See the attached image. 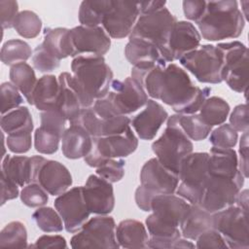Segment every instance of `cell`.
Segmentation results:
<instances>
[{
  "label": "cell",
  "mask_w": 249,
  "mask_h": 249,
  "mask_svg": "<svg viewBox=\"0 0 249 249\" xmlns=\"http://www.w3.org/2000/svg\"><path fill=\"white\" fill-rule=\"evenodd\" d=\"M72 83L82 109L92 107L95 100L105 96L114 80L113 71L105 58L94 54H82L71 61Z\"/></svg>",
  "instance_id": "cell-1"
},
{
  "label": "cell",
  "mask_w": 249,
  "mask_h": 249,
  "mask_svg": "<svg viewBox=\"0 0 249 249\" xmlns=\"http://www.w3.org/2000/svg\"><path fill=\"white\" fill-rule=\"evenodd\" d=\"M210 92V88L196 86L186 70L171 62L164 69L159 100L177 114L191 115L199 111Z\"/></svg>",
  "instance_id": "cell-2"
},
{
  "label": "cell",
  "mask_w": 249,
  "mask_h": 249,
  "mask_svg": "<svg viewBox=\"0 0 249 249\" xmlns=\"http://www.w3.org/2000/svg\"><path fill=\"white\" fill-rule=\"evenodd\" d=\"M200 36L207 41L234 39L241 35L245 19L234 0L206 2V10L196 23Z\"/></svg>",
  "instance_id": "cell-3"
},
{
  "label": "cell",
  "mask_w": 249,
  "mask_h": 249,
  "mask_svg": "<svg viewBox=\"0 0 249 249\" xmlns=\"http://www.w3.org/2000/svg\"><path fill=\"white\" fill-rule=\"evenodd\" d=\"M156 158L168 169L178 174L182 160L194 150L192 140L181 129L177 114L168 116L162 134L152 143Z\"/></svg>",
  "instance_id": "cell-4"
},
{
  "label": "cell",
  "mask_w": 249,
  "mask_h": 249,
  "mask_svg": "<svg viewBox=\"0 0 249 249\" xmlns=\"http://www.w3.org/2000/svg\"><path fill=\"white\" fill-rule=\"evenodd\" d=\"M176 17L166 8L155 12L140 14L128 38L147 41L158 48L161 57L168 62V42Z\"/></svg>",
  "instance_id": "cell-5"
},
{
  "label": "cell",
  "mask_w": 249,
  "mask_h": 249,
  "mask_svg": "<svg viewBox=\"0 0 249 249\" xmlns=\"http://www.w3.org/2000/svg\"><path fill=\"white\" fill-rule=\"evenodd\" d=\"M208 159L209 153L192 152L180 163L178 170L180 184L175 193L191 204H198L204 183L209 175Z\"/></svg>",
  "instance_id": "cell-6"
},
{
  "label": "cell",
  "mask_w": 249,
  "mask_h": 249,
  "mask_svg": "<svg viewBox=\"0 0 249 249\" xmlns=\"http://www.w3.org/2000/svg\"><path fill=\"white\" fill-rule=\"evenodd\" d=\"M222 53V80L236 92L244 93L248 89V48L239 41L219 43L216 46Z\"/></svg>",
  "instance_id": "cell-7"
},
{
  "label": "cell",
  "mask_w": 249,
  "mask_h": 249,
  "mask_svg": "<svg viewBox=\"0 0 249 249\" xmlns=\"http://www.w3.org/2000/svg\"><path fill=\"white\" fill-rule=\"evenodd\" d=\"M138 138L131 126L122 133L92 137V146L89 154L84 158L85 162L90 167H98L109 159L126 158L136 151Z\"/></svg>",
  "instance_id": "cell-8"
},
{
  "label": "cell",
  "mask_w": 249,
  "mask_h": 249,
  "mask_svg": "<svg viewBox=\"0 0 249 249\" xmlns=\"http://www.w3.org/2000/svg\"><path fill=\"white\" fill-rule=\"evenodd\" d=\"M180 64L195 78L204 84H220L222 80L223 56L214 45H202L179 59Z\"/></svg>",
  "instance_id": "cell-9"
},
{
  "label": "cell",
  "mask_w": 249,
  "mask_h": 249,
  "mask_svg": "<svg viewBox=\"0 0 249 249\" xmlns=\"http://www.w3.org/2000/svg\"><path fill=\"white\" fill-rule=\"evenodd\" d=\"M212 218L213 229L221 233L229 248H249L248 212L231 205L213 213Z\"/></svg>",
  "instance_id": "cell-10"
},
{
  "label": "cell",
  "mask_w": 249,
  "mask_h": 249,
  "mask_svg": "<svg viewBox=\"0 0 249 249\" xmlns=\"http://www.w3.org/2000/svg\"><path fill=\"white\" fill-rule=\"evenodd\" d=\"M72 248H119L113 217L99 215L87 221L70 240Z\"/></svg>",
  "instance_id": "cell-11"
},
{
  "label": "cell",
  "mask_w": 249,
  "mask_h": 249,
  "mask_svg": "<svg viewBox=\"0 0 249 249\" xmlns=\"http://www.w3.org/2000/svg\"><path fill=\"white\" fill-rule=\"evenodd\" d=\"M243 185L244 181L208 175L198 205L212 214L231 206Z\"/></svg>",
  "instance_id": "cell-12"
},
{
  "label": "cell",
  "mask_w": 249,
  "mask_h": 249,
  "mask_svg": "<svg viewBox=\"0 0 249 249\" xmlns=\"http://www.w3.org/2000/svg\"><path fill=\"white\" fill-rule=\"evenodd\" d=\"M139 16V2L110 0L101 26L110 38L123 39L130 35Z\"/></svg>",
  "instance_id": "cell-13"
},
{
  "label": "cell",
  "mask_w": 249,
  "mask_h": 249,
  "mask_svg": "<svg viewBox=\"0 0 249 249\" xmlns=\"http://www.w3.org/2000/svg\"><path fill=\"white\" fill-rule=\"evenodd\" d=\"M106 96L117 115L127 116L135 113L148 101L144 89L131 77H126L124 81L113 80Z\"/></svg>",
  "instance_id": "cell-14"
},
{
  "label": "cell",
  "mask_w": 249,
  "mask_h": 249,
  "mask_svg": "<svg viewBox=\"0 0 249 249\" xmlns=\"http://www.w3.org/2000/svg\"><path fill=\"white\" fill-rule=\"evenodd\" d=\"M53 204L62 218L67 232L79 231L89 218L90 212L84 199L82 187H74L66 191L55 198Z\"/></svg>",
  "instance_id": "cell-15"
},
{
  "label": "cell",
  "mask_w": 249,
  "mask_h": 249,
  "mask_svg": "<svg viewBox=\"0 0 249 249\" xmlns=\"http://www.w3.org/2000/svg\"><path fill=\"white\" fill-rule=\"evenodd\" d=\"M73 58L82 54L103 56L111 47V39L102 26L78 25L70 29Z\"/></svg>",
  "instance_id": "cell-16"
},
{
  "label": "cell",
  "mask_w": 249,
  "mask_h": 249,
  "mask_svg": "<svg viewBox=\"0 0 249 249\" xmlns=\"http://www.w3.org/2000/svg\"><path fill=\"white\" fill-rule=\"evenodd\" d=\"M142 186L158 195H171L179 185L178 174L165 167L157 158L147 160L140 170Z\"/></svg>",
  "instance_id": "cell-17"
},
{
  "label": "cell",
  "mask_w": 249,
  "mask_h": 249,
  "mask_svg": "<svg viewBox=\"0 0 249 249\" xmlns=\"http://www.w3.org/2000/svg\"><path fill=\"white\" fill-rule=\"evenodd\" d=\"M82 188L84 199L90 214L108 215L114 210L115 196L112 183L91 174Z\"/></svg>",
  "instance_id": "cell-18"
},
{
  "label": "cell",
  "mask_w": 249,
  "mask_h": 249,
  "mask_svg": "<svg viewBox=\"0 0 249 249\" xmlns=\"http://www.w3.org/2000/svg\"><path fill=\"white\" fill-rule=\"evenodd\" d=\"M47 159L42 156H4L1 172L17 183L24 187L30 183H37L38 173Z\"/></svg>",
  "instance_id": "cell-19"
},
{
  "label": "cell",
  "mask_w": 249,
  "mask_h": 249,
  "mask_svg": "<svg viewBox=\"0 0 249 249\" xmlns=\"http://www.w3.org/2000/svg\"><path fill=\"white\" fill-rule=\"evenodd\" d=\"M191 203L179 196L158 195L151 203V216L159 223L171 228H179Z\"/></svg>",
  "instance_id": "cell-20"
},
{
  "label": "cell",
  "mask_w": 249,
  "mask_h": 249,
  "mask_svg": "<svg viewBox=\"0 0 249 249\" xmlns=\"http://www.w3.org/2000/svg\"><path fill=\"white\" fill-rule=\"evenodd\" d=\"M201 36L196 26L187 20H177L168 42V62L179 60L200 46Z\"/></svg>",
  "instance_id": "cell-21"
},
{
  "label": "cell",
  "mask_w": 249,
  "mask_h": 249,
  "mask_svg": "<svg viewBox=\"0 0 249 249\" xmlns=\"http://www.w3.org/2000/svg\"><path fill=\"white\" fill-rule=\"evenodd\" d=\"M167 118L168 113L161 104L148 99L144 109L131 120L130 125L140 139L153 140Z\"/></svg>",
  "instance_id": "cell-22"
},
{
  "label": "cell",
  "mask_w": 249,
  "mask_h": 249,
  "mask_svg": "<svg viewBox=\"0 0 249 249\" xmlns=\"http://www.w3.org/2000/svg\"><path fill=\"white\" fill-rule=\"evenodd\" d=\"M37 183H39L51 196H58L68 191L73 180L68 168L61 162L47 160L41 166Z\"/></svg>",
  "instance_id": "cell-23"
},
{
  "label": "cell",
  "mask_w": 249,
  "mask_h": 249,
  "mask_svg": "<svg viewBox=\"0 0 249 249\" xmlns=\"http://www.w3.org/2000/svg\"><path fill=\"white\" fill-rule=\"evenodd\" d=\"M208 174L244 181L238 169V158L233 148L212 147L208 159Z\"/></svg>",
  "instance_id": "cell-24"
},
{
  "label": "cell",
  "mask_w": 249,
  "mask_h": 249,
  "mask_svg": "<svg viewBox=\"0 0 249 249\" xmlns=\"http://www.w3.org/2000/svg\"><path fill=\"white\" fill-rule=\"evenodd\" d=\"M92 146L91 135L80 124H70L61 137V151L69 160L85 158Z\"/></svg>",
  "instance_id": "cell-25"
},
{
  "label": "cell",
  "mask_w": 249,
  "mask_h": 249,
  "mask_svg": "<svg viewBox=\"0 0 249 249\" xmlns=\"http://www.w3.org/2000/svg\"><path fill=\"white\" fill-rule=\"evenodd\" d=\"M58 82L60 89L56 108L63 114L66 120L72 124L78 119L82 111L79 96L73 87L72 74L68 72L60 73Z\"/></svg>",
  "instance_id": "cell-26"
},
{
  "label": "cell",
  "mask_w": 249,
  "mask_h": 249,
  "mask_svg": "<svg viewBox=\"0 0 249 249\" xmlns=\"http://www.w3.org/2000/svg\"><path fill=\"white\" fill-rule=\"evenodd\" d=\"M116 238L122 248H148L149 233L146 226L134 219H125L118 224Z\"/></svg>",
  "instance_id": "cell-27"
},
{
  "label": "cell",
  "mask_w": 249,
  "mask_h": 249,
  "mask_svg": "<svg viewBox=\"0 0 249 249\" xmlns=\"http://www.w3.org/2000/svg\"><path fill=\"white\" fill-rule=\"evenodd\" d=\"M212 228V213H209L198 204H191L179 226L181 235L189 240H196L202 232Z\"/></svg>",
  "instance_id": "cell-28"
},
{
  "label": "cell",
  "mask_w": 249,
  "mask_h": 249,
  "mask_svg": "<svg viewBox=\"0 0 249 249\" xmlns=\"http://www.w3.org/2000/svg\"><path fill=\"white\" fill-rule=\"evenodd\" d=\"M59 82L54 75L47 74L39 78L32 94V105L40 112L56 107L59 95Z\"/></svg>",
  "instance_id": "cell-29"
},
{
  "label": "cell",
  "mask_w": 249,
  "mask_h": 249,
  "mask_svg": "<svg viewBox=\"0 0 249 249\" xmlns=\"http://www.w3.org/2000/svg\"><path fill=\"white\" fill-rule=\"evenodd\" d=\"M42 44L59 60L74 55L70 38V29L65 27H46Z\"/></svg>",
  "instance_id": "cell-30"
},
{
  "label": "cell",
  "mask_w": 249,
  "mask_h": 249,
  "mask_svg": "<svg viewBox=\"0 0 249 249\" xmlns=\"http://www.w3.org/2000/svg\"><path fill=\"white\" fill-rule=\"evenodd\" d=\"M124 56L131 65L164 60L160 51L153 44L135 38H129L124 47Z\"/></svg>",
  "instance_id": "cell-31"
},
{
  "label": "cell",
  "mask_w": 249,
  "mask_h": 249,
  "mask_svg": "<svg viewBox=\"0 0 249 249\" xmlns=\"http://www.w3.org/2000/svg\"><path fill=\"white\" fill-rule=\"evenodd\" d=\"M10 81L23 94L26 101L32 105V94L37 84V78L33 68L26 62H20L11 66Z\"/></svg>",
  "instance_id": "cell-32"
},
{
  "label": "cell",
  "mask_w": 249,
  "mask_h": 249,
  "mask_svg": "<svg viewBox=\"0 0 249 249\" xmlns=\"http://www.w3.org/2000/svg\"><path fill=\"white\" fill-rule=\"evenodd\" d=\"M230 111V104L224 98L210 96L199 109V116L208 125L213 127L225 124Z\"/></svg>",
  "instance_id": "cell-33"
},
{
  "label": "cell",
  "mask_w": 249,
  "mask_h": 249,
  "mask_svg": "<svg viewBox=\"0 0 249 249\" xmlns=\"http://www.w3.org/2000/svg\"><path fill=\"white\" fill-rule=\"evenodd\" d=\"M0 125L7 135L21 130L33 131L34 128L31 113L26 106H19L2 115Z\"/></svg>",
  "instance_id": "cell-34"
},
{
  "label": "cell",
  "mask_w": 249,
  "mask_h": 249,
  "mask_svg": "<svg viewBox=\"0 0 249 249\" xmlns=\"http://www.w3.org/2000/svg\"><path fill=\"white\" fill-rule=\"evenodd\" d=\"M33 52L28 43L20 39H11L5 42L1 48V61L8 66L25 62L32 57Z\"/></svg>",
  "instance_id": "cell-35"
},
{
  "label": "cell",
  "mask_w": 249,
  "mask_h": 249,
  "mask_svg": "<svg viewBox=\"0 0 249 249\" xmlns=\"http://www.w3.org/2000/svg\"><path fill=\"white\" fill-rule=\"evenodd\" d=\"M109 1L110 0L83 1L78 13L81 25L89 27L101 26L103 17L109 6Z\"/></svg>",
  "instance_id": "cell-36"
},
{
  "label": "cell",
  "mask_w": 249,
  "mask_h": 249,
  "mask_svg": "<svg viewBox=\"0 0 249 249\" xmlns=\"http://www.w3.org/2000/svg\"><path fill=\"white\" fill-rule=\"evenodd\" d=\"M178 124L185 134L194 141H201L205 139L211 132L212 126L208 125L199 114L182 115L177 114Z\"/></svg>",
  "instance_id": "cell-37"
},
{
  "label": "cell",
  "mask_w": 249,
  "mask_h": 249,
  "mask_svg": "<svg viewBox=\"0 0 249 249\" xmlns=\"http://www.w3.org/2000/svg\"><path fill=\"white\" fill-rule=\"evenodd\" d=\"M0 247L4 248H26L27 231L20 221L8 223L0 231Z\"/></svg>",
  "instance_id": "cell-38"
},
{
  "label": "cell",
  "mask_w": 249,
  "mask_h": 249,
  "mask_svg": "<svg viewBox=\"0 0 249 249\" xmlns=\"http://www.w3.org/2000/svg\"><path fill=\"white\" fill-rule=\"evenodd\" d=\"M13 28L19 36L25 39H33L41 32L42 20L35 12L24 10L18 14Z\"/></svg>",
  "instance_id": "cell-39"
},
{
  "label": "cell",
  "mask_w": 249,
  "mask_h": 249,
  "mask_svg": "<svg viewBox=\"0 0 249 249\" xmlns=\"http://www.w3.org/2000/svg\"><path fill=\"white\" fill-rule=\"evenodd\" d=\"M32 219L37 227L44 232H59L63 230L64 224L59 213L52 207H39L33 214Z\"/></svg>",
  "instance_id": "cell-40"
},
{
  "label": "cell",
  "mask_w": 249,
  "mask_h": 249,
  "mask_svg": "<svg viewBox=\"0 0 249 249\" xmlns=\"http://www.w3.org/2000/svg\"><path fill=\"white\" fill-rule=\"evenodd\" d=\"M61 136L46 127L39 126L34 132V147L37 152L44 155L54 154L59 147Z\"/></svg>",
  "instance_id": "cell-41"
},
{
  "label": "cell",
  "mask_w": 249,
  "mask_h": 249,
  "mask_svg": "<svg viewBox=\"0 0 249 249\" xmlns=\"http://www.w3.org/2000/svg\"><path fill=\"white\" fill-rule=\"evenodd\" d=\"M19 196L21 202L30 208L42 207L49 200V193L39 183H30L22 187Z\"/></svg>",
  "instance_id": "cell-42"
},
{
  "label": "cell",
  "mask_w": 249,
  "mask_h": 249,
  "mask_svg": "<svg viewBox=\"0 0 249 249\" xmlns=\"http://www.w3.org/2000/svg\"><path fill=\"white\" fill-rule=\"evenodd\" d=\"M31 58L33 67L41 73L53 72L60 65V60L51 53L42 43L34 49Z\"/></svg>",
  "instance_id": "cell-43"
},
{
  "label": "cell",
  "mask_w": 249,
  "mask_h": 249,
  "mask_svg": "<svg viewBox=\"0 0 249 249\" xmlns=\"http://www.w3.org/2000/svg\"><path fill=\"white\" fill-rule=\"evenodd\" d=\"M237 141L238 133L230 124L218 125L217 128L211 130L209 136V142L214 147L233 148L237 144Z\"/></svg>",
  "instance_id": "cell-44"
},
{
  "label": "cell",
  "mask_w": 249,
  "mask_h": 249,
  "mask_svg": "<svg viewBox=\"0 0 249 249\" xmlns=\"http://www.w3.org/2000/svg\"><path fill=\"white\" fill-rule=\"evenodd\" d=\"M124 165L123 159H109L96 167V175L110 183H117L124 176Z\"/></svg>",
  "instance_id": "cell-45"
},
{
  "label": "cell",
  "mask_w": 249,
  "mask_h": 249,
  "mask_svg": "<svg viewBox=\"0 0 249 249\" xmlns=\"http://www.w3.org/2000/svg\"><path fill=\"white\" fill-rule=\"evenodd\" d=\"M23 102V98L18 88L11 82L1 84V114L4 115Z\"/></svg>",
  "instance_id": "cell-46"
},
{
  "label": "cell",
  "mask_w": 249,
  "mask_h": 249,
  "mask_svg": "<svg viewBox=\"0 0 249 249\" xmlns=\"http://www.w3.org/2000/svg\"><path fill=\"white\" fill-rule=\"evenodd\" d=\"M102 121L103 120L96 115L93 108L89 107L82 109L78 119L70 124H80L91 135V137H101Z\"/></svg>",
  "instance_id": "cell-47"
},
{
  "label": "cell",
  "mask_w": 249,
  "mask_h": 249,
  "mask_svg": "<svg viewBox=\"0 0 249 249\" xmlns=\"http://www.w3.org/2000/svg\"><path fill=\"white\" fill-rule=\"evenodd\" d=\"M40 122L41 126L54 131L61 137L66 129L67 120L56 107L47 111H42L40 113Z\"/></svg>",
  "instance_id": "cell-48"
},
{
  "label": "cell",
  "mask_w": 249,
  "mask_h": 249,
  "mask_svg": "<svg viewBox=\"0 0 249 249\" xmlns=\"http://www.w3.org/2000/svg\"><path fill=\"white\" fill-rule=\"evenodd\" d=\"M32 131L21 130L7 135V148L15 154L27 153L32 146Z\"/></svg>",
  "instance_id": "cell-49"
},
{
  "label": "cell",
  "mask_w": 249,
  "mask_h": 249,
  "mask_svg": "<svg viewBox=\"0 0 249 249\" xmlns=\"http://www.w3.org/2000/svg\"><path fill=\"white\" fill-rule=\"evenodd\" d=\"M131 120L125 115H118L102 121L101 136H110L124 132L130 126Z\"/></svg>",
  "instance_id": "cell-50"
},
{
  "label": "cell",
  "mask_w": 249,
  "mask_h": 249,
  "mask_svg": "<svg viewBox=\"0 0 249 249\" xmlns=\"http://www.w3.org/2000/svg\"><path fill=\"white\" fill-rule=\"evenodd\" d=\"M196 241V248H229L221 233L213 228L202 232Z\"/></svg>",
  "instance_id": "cell-51"
},
{
  "label": "cell",
  "mask_w": 249,
  "mask_h": 249,
  "mask_svg": "<svg viewBox=\"0 0 249 249\" xmlns=\"http://www.w3.org/2000/svg\"><path fill=\"white\" fill-rule=\"evenodd\" d=\"M248 105L247 103L236 105L230 115V124L238 132H248Z\"/></svg>",
  "instance_id": "cell-52"
},
{
  "label": "cell",
  "mask_w": 249,
  "mask_h": 249,
  "mask_svg": "<svg viewBox=\"0 0 249 249\" xmlns=\"http://www.w3.org/2000/svg\"><path fill=\"white\" fill-rule=\"evenodd\" d=\"M18 3L14 0L0 1V16L2 29L12 28L18 14Z\"/></svg>",
  "instance_id": "cell-53"
},
{
  "label": "cell",
  "mask_w": 249,
  "mask_h": 249,
  "mask_svg": "<svg viewBox=\"0 0 249 249\" xmlns=\"http://www.w3.org/2000/svg\"><path fill=\"white\" fill-rule=\"evenodd\" d=\"M185 17L197 23L203 17L206 10V1L203 0H185L182 2Z\"/></svg>",
  "instance_id": "cell-54"
},
{
  "label": "cell",
  "mask_w": 249,
  "mask_h": 249,
  "mask_svg": "<svg viewBox=\"0 0 249 249\" xmlns=\"http://www.w3.org/2000/svg\"><path fill=\"white\" fill-rule=\"evenodd\" d=\"M29 248H37V249H43V248H67V243L66 240L63 236L58 235V234H53V235H49L45 234L37 238V240L31 244L28 245Z\"/></svg>",
  "instance_id": "cell-55"
},
{
  "label": "cell",
  "mask_w": 249,
  "mask_h": 249,
  "mask_svg": "<svg viewBox=\"0 0 249 249\" xmlns=\"http://www.w3.org/2000/svg\"><path fill=\"white\" fill-rule=\"evenodd\" d=\"M18 185L1 172V205L19 196Z\"/></svg>",
  "instance_id": "cell-56"
},
{
  "label": "cell",
  "mask_w": 249,
  "mask_h": 249,
  "mask_svg": "<svg viewBox=\"0 0 249 249\" xmlns=\"http://www.w3.org/2000/svg\"><path fill=\"white\" fill-rule=\"evenodd\" d=\"M248 132H243L239 140V156L238 158V169L246 179L248 177Z\"/></svg>",
  "instance_id": "cell-57"
},
{
  "label": "cell",
  "mask_w": 249,
  "mask_h": 249,
  "mask_svg": "<svg viewBox=\"0 0 249 249\" xmlns=\"http://www.w3.org/2000/svg\"><path fill=\"white\" fill-rule=\"evenodd\" d=\"M157 196L152 191L148 190L144 186L140 185L135 190L134 199L138 208H140L144 212H151V203L153 197Z\"/></svg>",
  "instance_id": "cell-58"
},
{
  "label": "cell",
  "mask_w": 249,
  "mask_h": 249,
  "mask_svg": "<svg viewBox=\"0 0 249 249\" xmlns=\"http://www.w3.org/2000/svg\"><path fill=\"white\" fill-rule=\"evenodd\" d=\"M166 1H145L139 2V9L140 14H146L150 12H155L160 9L165 7Z\"/></svg>",
  "instance_id": "cell-59"
},
{
  "label": "cell",
  "mask_w": 249,
  "mask_h": 249,
  "mask_svg": "<svg viewBox=\"0 0 249 249\" xmlns=\"http://www.w3.org/2000/svg\"><path fill=\"white\" fill-rule=\"evenodd\" d=\"M234 203L242 210L248 212V190H240L235 197Z\"/></svg>",
  "instance_id": "cell-60"
},
{
  "label": "cell",
  "mask_w": 249,
  "mask_h": 249,
  "mask_svg": "<svg viewBox=\"0 0 249 249\" xmlns=\"http://www.w3.org/2000/svg\"><path fill=\"white\" fill-rule=\"evenodd\" d=\"M172 248H196V245L192 241H189V239L181 236L174 242Z\"/></svg>",
  "instance_id": "cell-61"
}]
</instances>
